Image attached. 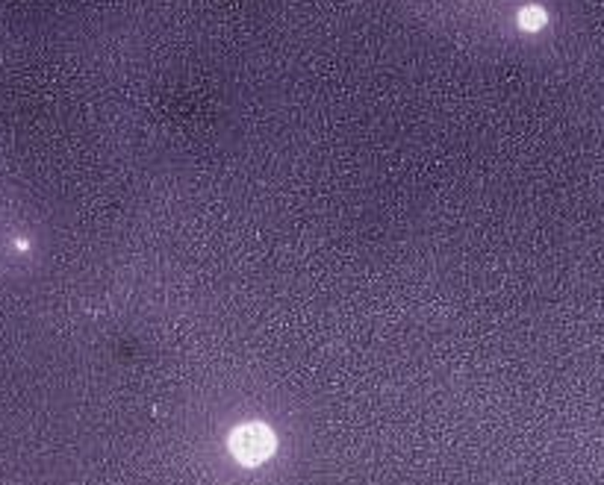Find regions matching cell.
I'll list each match as a JSON object with an SVG mask.
<instances>
[{
  "mask_svg": "<svg viewBox=\"0 0 604 485\" xmlns=\"http://www.w3.org/2000/svg\"><path fill=\"white\" fill-rule=\"evenodd\" d=\"M227 447H230V453H233V459L239 465H245V468H257V465H262L274 453L277 438L265 424H242V426H236L233 433H230Z\"/></svg>",
  "mask_w": 604,
  "mask_h": 485,
  "instance_id": "1",
  "label": "cell"
},
{
  "mask_svg": "<svg viewBox=\"0 0 604 485\" xmlns=\"http://www.w3.org/2000/svg\"><path fill=\"white\" fill-rule=\"evenodd\" d=\"M519 27L522 30H528V32H537V30H542L545 24H548V15H545V9L542 6H525V9H519Z\"/></svg>",
  "mask_w": 604,
  "mask_h": 485,
  "instance_id": "2",
  "label": "cell"
}]
</instances>
